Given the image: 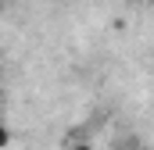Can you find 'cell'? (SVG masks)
<instances>
[{
    "mask_svg": "<svg viewBox=\"0 0 154 150\" xmlns=\"http://www.w3.org/2000/svg\"><path fill=\"white\" fill-rule=\"evenodd\" d=\"M4 147H11V129L7 125H0V150Z\"/></svg>",
    "mask_w": 154,
    "mask_h": 150,
    "instance_id": "6da1fadb",
    "label": "cell"
},
{
    "mask_svg": "<svg viewBox=\"0 0 154 150\" xmlns=\"http://www.w3.org/2000/svg\"><path fill=\"white\" fill-rule=\"evenodd\" d=\"M72 150H93V147H90V143H75Z\"/></svg>",
    "mask_w": 154,
    "mask_h": 150,
    "instance_id": "7a4b0ae2",
    "label": "cell"
},
{
    "mask_svg": "<svg viewBox=\"0 0 154 150\" xmlns=\"http://www.w3.org/2000/svg\"><path fill=\"white\" fill-rule=\"evenodd\" d=\"M136 4H147V0H136Z\"/></svg>",
    "mask_w": 154,
    "mask_h": 150,
    "instance_id": "3957f363",
    "label": "cell"
},
{
    "mask_svg": "<svg viewBox=\"0 0 154 150\" xmlns=\"http://www.w3.org/2000/svg\"><path fill=\"white\" fill-rule=\"evenodd\" d=\"M0 11H4V0H0Z\"/></svg>",
    "mask_w": 154,
    "mask_h": 150,
    "instance_id": "277c9868",
    "label": "cell"
}]
</instances>
